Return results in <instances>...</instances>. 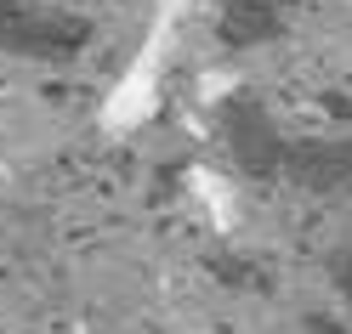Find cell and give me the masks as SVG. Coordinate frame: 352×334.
<instances>
[{"mask_svg": "<svg viewBox=\"0 0 352 334\" xmlns=\"http://www.w3.org/2000/svg\"><path fill=\"white\" fill-rule=\"evenodd\" d=\"M34 34H46V17L29 0H0V46H34Z\"/></svg>", "mask_w": 352, "mask_h": 334, "instance_id": "obj_1", "label": "cell"}]
</instances>
